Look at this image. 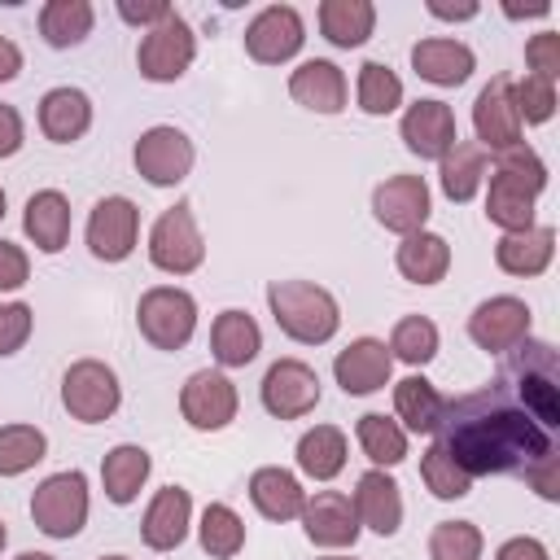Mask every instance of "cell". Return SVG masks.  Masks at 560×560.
Here are the masks:
<instances>
[{"mask_svg":"<svg viewBox=\"0 0 560 560\" xmlns=\"http://www.w3.org/2000/svg\"><path fill=\"white\" fill-rule=\"evenodd\" d=\"M486 188V219L499 232H525L534 228V206L547 188V162L521 140L503 153H494V171Z\"/></svg>","mask_w":560,"mask_h":560,"instance_id":"obj_2","label":"cell"},{"mask_svg":"<svg viewBox=\"0 0 560 560\" xmlns=\"http://www.w3.org/2000/svg\"><path fill=\"white\" fill-rule=\"evenodd\" d=\"M131 162H136L140 179H149L153 188H175V184L188 179V171L197 162V149L179 127L158 122V127L140 131V140L131 149Z\"/></svg>","mask_w":560,"mask_h":560,"instance_id":"obj_9","label":"cell"},{"mask_svg":"<svg viewBox=\"0 0 560 560\" xmlns=\"http://www.w3.org/2000/svg\"><path fill=\"white\" fill-rule=\"evenodd\" d=\"M481 529L472 521H438L429 534V560H481Z\"/></svg>","mask_w":560,"mask_h":560,"instance_id":"obj_42","label":"cell"},{"mask_svg":"<svg viewBox=\"0 0 560 560\" xmlns=\"http://www.w3.org/2000/svg\"><path fill=\"white\" fill-rule=\"evenodd\" d=\"M354 438H359L363 455L372 459V468H394V464L407 459V429L394 416H381V411L359 416Z\"/></svg>","mask_w":560,"mask_h":560,"instance_id":"obj_36","label":"cell"},{"mask_svg":"<svg viewBox=\"0 0 560 560\" xmlns=\"http://www.w3.org/2000/svg\"><path fill=\"white\" fill-rule=\"evenodd\" d=\"M136 241H140V210H136V201L118 197V192L101 197L92 206V214H88V249H92V258L122 262V258H131Z\"/></svg>","mask_w":560,"mask_h":560,"instance_id":"obj_14","label":"cell"},{"mask_svg":"<svg viewBox=\"0 0 560 560\" xmlns=\"http://www.w3.org/2000/svg\"><path fill=\"white\" fill-rule=\"evenodd\" d=\"M267 306H271L276 328L298 346H324L341 328L337 298L315 280H271L267 284Z\"/></svg>","mask_w":560,"mask_h":560,"instance_id":"obj_3","label":"cell"},{"mask_svg":"<svg viewBox=\"0 0 560 560\" xmlns=\"http://www.w3.org/2000/svg\"><path fill=\"white\" fill-rule=\"evenodd\" d=\"M4 542H9V529H4V521H0V547H4Z\"/></svg>","mask_w":560,"mask_h":560,"instance_id":"obj_55","label":"cell"},{"mask_svg":"<svg viewBox=\"0 0 560 560\" xmlns=\"http://www.w3.org/2000/svg\"><path fill=\"white\" fill-rule=\"evenodd\" d=\"M0 219H4V188H0Z\"/></svg>","mask_w":560,"mask_h":560,"instance_id":"obj_57","label":"cell"},{"mask_svg":"<svg viewBox=\"0 0 560 560\" xmlns=\"http://www.w3.org/2000/svg\"><path fill=\"white\" fill-rule=\"evenodd\" d=\"M512 101H516L521 127H525V122H547V118L556 114V83H547V79H538V74L512 79Z\"/></svg>","mask_w":560,"mask_h":560,"instance_id":"obj_43","label":"cell"},{"mask_svg":"<svg viewBox=\"0 0 560 560\" xmlns=\"http://www.w3.org/2000/svg\"><path fill=\"white\" fill-rule=\"evenodd\" d=\"M35 328V311L26 302H0V359L18 354L31 341Z\"/></svg>","mask_w":560,"mask_h":560,"instance_id":"obj_44","label":"cell"},{"mask_svg":"<svg viewBox=\"0 0 560 560\" xmlns=\"http://www.w3.org/2000/svg\"><path fill=\"white\" fill-rule=\"evenodd\" d=\"M197 538H201V551L210 560H232L245 547V521L228 503H206L201 525H197Z\"/></svg>","mask_w":560,"mask_h":560,"instance_id":"obj_37","label":"cell"},{"mask_svg":"<svg viewBox=\"0 0 560 560\" xmlns=\"http://www.w3.org/2000/svg\"><path fill=\"white\" fill-rule=\"evenodd\" d=\"M258 350H262V328H258V319L249 311L228 306V311L214 315L210 354H214L219 368H245V363L258 359Z\"/></svg>","mask_w":560,"mask_h":560,"instance_id":"obj_27","label":"cell"},{"mask_svg":"<svg viewBox=\"0 0 560 560\" xmlns=\"http://www.w3.org/2000/svg\"><path fill=\"white\" fill-rule=\"evenodd\" d=\"M249 503L267 516V521H298L302 516V508H306V490H302V481L289 472V468H280V464H267V468H254V477H249Z\"/></svg>","mask_w":560,"mask_h":560,"instance_id":"obj_29","label":"cell"},{"mask_svg":"<svg viewBox=\"0 0 560 560\" xmlns=\"http://www.w3.org/2000/svg\"><path fill=\"white\" fill-rule=\"evenodd\" d=\"M350 503H354L359 525H368L372 534L389 538V534L402 529V490H398V481H394L385 468H368V472L354 481Z\"/></svg>","mask_w":560,"mask_h":560,"instance_id":"obj_20","label":"cell"},{"mask_svg":"<svg viewBox=\"0 0 560 560\" xmlns=\"http://www.w3.org/2000/svg\"><path fill=\"white\" fill-rule=\"evenodd\" d=\"M302 529L315 547H328V551H341V547H354L359 538V516H354V503L350 494L341 490H315L306 494V508H302Z\"/></svg>","mask_w":560,"mask_h":560,"instance_id":"obj_18","label":"cell"},{"mask_svg":"<svg viewBox=\"0 0 560 560\" xmlns=\"http://www.w3.org/2000/svg\"><path fill=\"white\" fill-rule=\"evenodd\" d=\"M26 280H31V258H26V249L13 245V241H0V293L22 289Z\"/></svg>","mask_w":560,"mask_h":560,"instance_id":"obj_46","label":"cell"},{"mask_svg":"<svg viewBox=\"0 0 560 560\" xmlns=\"http://www.w3.org/2000/svg\"><path fill=\"white\" fill-rule=\"evenodd\" d=\"M525 66H529V74L556 83V74H560V35H556V31L529 35V44H525Z\"/></svg>","mask_w":560,"mask_h":560,"instance_id":"obj_45","label":"cell"},{"mask_svg":"<svg viewBox=\"0 0 560 560\" xmlns=\"http://www.w3.org/2000/svg\"><path fill=\"white\" fill-rule=\"evenodd\" d=\"M192 57H197V35H192V26L175 9L158 26L140 31V48H136L140 79H149V83H175V79H184V70L192 66Z\"/></svg>","mask_w":560,"mask_h":560,"instance_id":"obj_8","label":"cell"},{"mask_svg":"<svg viewBox=\"0 0 560 560\" xmlns=\"http://www.w3.org/2000/svg\"><path fill=\"white\" fill-rule=\"evenodd\" d=\"M236 407H241V394L232 385V376L214 372V368H201L184 381L179 389V416L197 429V433H219L236 420Z\"/></svg>","mask_w":560,"mask_h":560,"instance_id":"obj_11","label":"cell"},{"mask_svg":"<svg viewBox=\"0 0 560 560\" xmlns=\"http://www.w3.org/2000/svg\"><path fill=\"white\" fill-rule=\"evenodd\" d=\"M88 477L79 468H66V472H52L35 486L31 494V521L39 534L48 538H74L83 525H88Z\"/></svg>","mask_w":560,"mask_h":560,"instance_id":"obj_5","label":"cell"},{"mask_svg":"<svg viewBox=\"0 0 560 560\" xmlns=\"http://www.w3.org/2000/svg\"><path fill=\"white\" fill-rule=\"evenodd\" d=\"M411 70H416L424 83L459 88V83H468V74L477 70V57H472V48L459 44V39L429 35V39L411 44Z\"/></svg>","mask_w":560,"mask_h":560,"instance_id":"obj_23","label":"cell"},{"mask_svg":"<svg viewBox=\"0 0 560 560\" xmlns=\"http://www.w3.org/2000/svg\"><path fill=\"white\" fill-rule=\"evenodd\" d=\"M438 324L429 319V315H402L398 324H394V332H389V354L394 359H402L407 368H424V363H433V354H438Z\"/></svg>","mask_w":560,"mask_h":560,"instance_id":"obj_39","label":"cell"},{"mask_svg":"<svg viewBox=\"0 0 560 560\" xmlns=\"http://www.w3.org/2000/svg\"><path fill=\"white\" fill-rule=\"evenodd\" d=\"M503 13H508V18H547L551 4H525V9H521V4H503Z\"/></svg>","mask_w":560,"mask_h":560,"instance_id":"obj_53","label":"cell"},{"mask_svg":"<svg viewBox=\"0 0 560 560\" xmlns=\"http://www.w3.org/2000/svg\"><path fill=\"white\" fill-rule=\"evenodd\" d=\"M429 210H433V197H429V184L420 175H389L376 184L372 192V214L385 232H398V236H411L429 223Z\"/></svg>","mask_w":560,"mask_h":560,"instance_id":"obj_15","label":"cell"},{"mask_svg":"<svg viewBox=\"0 0 560 560\" xmlns=\"http://www.w3.org/2000/svg\"><path fill=\"white\" fill-rule=\"evenodd\" d=\"M22 232L39 254H61L70 241V201L61 188H39L26 197Z\"/></svg>","mask_w":560,"mask_h":560,"instance_id":"obj_25","label":"cell"},{"mask_svg":"<svg viewBox=\"0 0 560 560\" xmlns=\"http://www.w3.org/2000/svg\"><path fill=\"white\" fill-rule=\"evenodd\" d=\"M166 13H171L166 0H118V18H122L127 26H140V31L158 26Z\"/></svg>","mask_w":560,"mask_h":560,"instance_id":"obj_47","label":"cell"},{"mask_svg":"<svg viewBox=\"0 0 560 560\" xmlns=\"http://www.w3.org/2000/svg\"><path fill=\"white\" fill-rule=\"evenodd\" d=\"M394 262H398L402 280H411V284H438L451 271V245H446V236L420 228V232L402 236V245L394 249Z\"/></svg>","mask_w":560,"mask_h":560,"instance_id":"obj_32","label":"cell"},{"mask_svg":"<svg viewBox=\"0 0 560 560\" xmlns=\"http://www.w3.org/2000/svg\"><path fill=\"white\" fill-rule=\"evenodd\" d=\"M319 560H350V556H319Z\"/></svg>","mask_w":560,"mask_h":560,"instance_id":"obj_56","label":"cell"},{"mask_svg":"<svg viewBox=\"0 0 560 560\" xmlns=\"http://www.w3.org/2000/svg\"><path fill=\"white\" fill-rule=\"evenodd\" d=\"M13 560H57V556H48V551H22V556H13Z\"/></svg>","mask_w":560,"mask_h":560,"instance_id":"obj_54","label":"cell"},{"mask_svg":"<svg viewBox=\"0 0 560 560\" xmlns=\"http://www.w3.org/2000/svg\"><path fill=\"white\" fill-rule=\"evenodd\" d=\"M149 262L166 276H192L206 262V236L192 219L188 201H175L171 210H162L149 228Z\"/></svg>","mask_w":560,"mask_h":560,"instance_id":"obj_6","label":"cell"},{"mask_svg":"<svg viewBox=\"0 0 560 560\" xmlns=\"http://www.w3.org/2000/svg\"><path fill=\"white\" fill-rule=\"evenodd\" d=\"M18 70H22V48L9 35H0V83L18 79Z\"/></svg>","mask_w":560,"mask_h":560,"instance_id":"obj_52","label":"cell"},{"mask_svg":"<svg viewBox=\"0 0 560 560\" xmlns=\"http://www.w3.org/2000/svg\"><path fill=\"white\" fill-rule=\"evenodd\" d=\"M551 258H556V228H547V223H534L525 232H503L499 245H494L499 271L525 276V280L529 276H542L551 267Z\"/></svg>","mask_w":560,"mask_h":560,"instance_id":"obj_26","label":"cell"},{"mask_svg":"<svg viewBox=\"0 0 560 560\" xmlns=\"http://www.w3.org/2000/svg\"><path fill=\"white\" fill-rule=\"evenodd\" d=\"M96 9L88 0H48L39 9V35L48 48H74L92 35Z\"/></svg>","mask_w":560,"mask_h":560,"instance_id":"obj_35","label":"cell"},{"mask_svg":"<svg viewBox=\"0 0 560 560\" xmlns=\"http://www.w3.org/2000/svg\"><path fill=\"white\" fill-rule=\"evenodd\" d=\"M472 131H477V144L486 153H503V149L521 144V114H516V101H512V74H494L477 92Z\"/></svg>","mask_w":560,"mask_h":560,"instance_id":"obj_16","label":"cell"},{"mask_svg":"<svg viewBox=\"0 0 560 560\" xmlns=\"http://www.w3.org/2000/svg\"><path fill=\"white\" fill-rule=\"evenodd\" d=\"M494 560H551V551H547L538 538L516 534V538H508V542L494 551Z\"/></svg>","mask_w":560,"mask_h":560,"instance_id":"obj_50","label":"cell"},{"mask_svg":"<svg viewBox=\"0 0 560 560\" xmlns=\"http://www.w3.org/2000/svg\"><path fill=\"white\" fill-rule=\"evenodd\" d=\"M529 324H534V311L525 306V298L499 293V298H486V302L472 306L468 337L486 354H508V350H516L529 337Z\"/></svg>","mask_w":560,"mask_h":560,"instance_id":"obj_12","label":"cell"},{"mask_svg":"<svg viewBox=\"0 0 560 560\" xmlns=\"http://www.w3.org/2000/svg\"><path fill=\"white\" fill-rule=\"evenodd\" d=\"M258 398L267 416L276 420H302L319 407V372L302 359H276L258 385Z\"/></svg>","mask_w":560,"mask_h":560,"instance_id":"obj_10","label":"cell"},{"mask_svg":"<svg viewBox=\"0 0 560 560\" xmlns=\"http://www.w3.org/2000/svg\"><path fill=\"white\" fill-rule=\"evenodd\" d=\"M420 481L429 486L433 499H446V503H451V499H464V494L472 490V477H468V472H464L438 442L420 455Z\"/></svg>","mask_w":560,"mask_h":560,"instance_id":"obj_41","label":"cell"},{"mask_svg":"<svg viewBox=\"0 0 560 560\" xmlns=\"http://www.w3.org/2000/svg\"><path fill=\"white\" fill-rule=\"evenodd\" d=\"M424 9H429V18H442V22H468V18H477V13H481V4H477V0H464V4H442V0H429Z\"/></svg>","mask_w":560,"mask_h":560,"instance_id":"obj_51","label":"cell"},{"mask_svg":"<svg viewBox=\"0 0 560 560\" xmlns=\"http://www.w3.org/2000/svg\"><path fill=\"white\" fill-rule=\"evenodd\" d=\"M136 328L153 350H184L197 332V298L179 284H153L136 302Z\"/></svg>","mask_w":560,"mask_h":560,"instance_id":"obj_4","label":"cell"},{"mask_svg":"<svg viewBox=\"0 0 560 560\" xmlns=\"http://www.w3.org/2000/svg\"><path fill=\"white\" fill-rule=\"evenodd\" d=\"M48 455V438L39 424H4L0 429V477H22Z\"/></svg>","mask_w":560,"mask_h":560,"instance_id":"obj_40","label":"cell"},{"mask_svg":"<svg viewBox=\"0 0 560 560\" xmlns=\"http://www.w3.org/2000/svg\"><path fill=\"white\" fill-rule=\"evenodd\" d=\"M332 376L337 385L350 394V398H363V394H376L389 385L394 376V354L381 337H354L346 350H337L332 359Z\"/></svg>","mask_w":560,"mask_h":560,"instance_id":"obj_17","label":"cell"},{"mask_svg":"<svg viewBox=\"0 0 560 560\" xmlns=\"http://www.w3.org/2000/svg\"><path fill=\"white\" fill-rule=\"evenodd\" d=\"M302 44H306V22L293 4H267L245 26V52L258 66H284L302 52Z\"/></svg>","mask_w":560,"mask_h":560,"instance_id":"obj_13","label":"cell"},{"mask_svg":"<svg viewBox=\"0 0 560 560\" xmlns=\"http://www.w3.org/2000/svg\"><path fill=\"white\" fill-rule=\"evenodd\" d=\"M101 560H127V556H101Z\"/></svg>","mask_w":560,"mask_h":560,"instance_id":"obj_58","label":"cell"},{"mask_svg":"<svg viewBox=\"0 0 560 560\" xmlns=\"http://www.w3.org/2000/svg\"><path fill=\"white\" fill-rule=\"evenodd\" d=\"M188 525H192V494L184 486H162L144 508L140 538L153 551H175L188 538Z\"/></svg>","mask_w":560,"mask_h":560,"instance_id":"obj_21","label":"cell"},{"mask_svg":"<svg viewBox=\"0 0 560 560\" xmlns=\"http://www.w3.org/2000/svg\"><path fill=\"white\" fill-rule=\"evenodd\" d=\"M149 472H153L149 451L136 446V442H118V446L105 451V459H101V486H105V499L118 503V508L136 503L140 490H144V481H149Z\"/></svg>","mask_w":560,"mask_h":560,"instance_id":"obj_30","label":"cell"},{"mask_svg":"<svg viewBox=\"0 0 560 560\" xmlns=\"http://www.w3.org/2000/svg\"><path fill=\"white\" fill-rule=\"evenodd\" d=\"M354 101L363 114L385 118L402 105V79L385 66V61H363L359 66V83H354Z\"/></svg>","mask_w":560,"mask_h":560,"instance_id":"obj_38","label":"cell"},{"mask_svg":"<svg viewBox=\"0 0 560 560\" xmlns=\"http://www.w3.org/2000/svg\"><path fill=\"white\" fill-rule=\"evenodd\" d=\"M442 416H446V394L429 376L411 372L394 385V420L407 433H438Z\"/></svg>","mask_w":560,"mask_h":560,"instance_id":"obj_28","label":"cell"},{"mask_svg":"<svg viewBox=\"0 0 560 560\" xmlns=\"http://www.w3.org/2000/svg\"><path fill=\"white\" fill-rule=\"evenodd\" d=\"M398 136H402L407 153H416V158H424V162H438V158L459 140L451 105H446V101H433V96L407 105V114H402V122H398Z\"/></svg>","mask_w":560,"mask_h":560,"instance_id":"obj_19","label":"cell"},{"mask_svg":"<svg viewBox=\"0 0 560 560\" xmlns=\"http://www.w3.org/2000/svg\"><path fill=\"white\" fill-rule=\"evenodd\" d=\"M61 407L79 424H101L122 407L118 372L101 359H74L61 376Z\"/></svg>","mask_w":560,"mask_h":560,"instance_id":"obj_7","label":"cell"},{"mask_svg":"<svg viewBox=\"0 0 560 560\" xmlns=\"http://www.w3.org/2000/svg\"><path fill=\"white\" fill-rule=\"evenodd\" d=\"M438 446L468 477L525 472L556 451L551 433L538 420H529L516 407V398L503 394V385H490L481 394L446 402V416L438 424Z\"/></svg>","mask_w":560,"mask_h":560,"instance_id":"obj_1","label":"cell"},{"mask_svg":"<svg viewBox=\"0 0 560 560\" xmlns=\"http://www.w3.org/2000/svg\"><path fill=\"white\" fill-rule=\"evenodd\" d=\"M346 74L328 57H311L289 74V96L311 114H341L346 109Z\"/></svg>","mask_w":560,"mask_h":560,"instance_id":"obj_22","label":"cell"},{"mask_svg":"<svg viewBox=\"0 0 560 560\" xmlns=\"http://www.w3.org/2000/svg\"><path fill=\"white\" fill-rule=\"evenodd\" d=\"M26 140V127H22V114L13 105H0V158H13Z\"/></svg>","mask_w":560,"mask_h":560,"instance_id":"obj_49","label":"cell"},{"mask_svg":"<svg viewBox=\"0 0 560 560\" xmlns=\"http://www.w3.org/2000/svg\"><path fill=\"white\" fill-rule=\"evenodd\" d=\"M376 31V4L372 0H324L319 4V35L337 48H359Z\"/></svg>","mask_w":560,"mask_h":560,"instance_id":"obj_33","label":"cell"},{"mask_svg":"<svg viewBox=\"0 0 560 560\" xmlns=\"http://www.w3.org/2000/svg\"><path fill=\"white\" fill-rule=\"evenodd\" d=\"M556 468H560V459H556V451L547 455V459H538L534 468H525V481L547 499V503H556L560 499V477H556Z\"/></svg>","mask_w":560,"mask_h":560,"instance_id":"obj_48","label":"cell"},{"mask_svg":"<svg viewBox=\"0 0 560 560\" xmlns=\"http://www.w3.org/2000/svg\"><path fill=\"white\" fill-rule=\"evenodd\" d=\"M346 455H350V446L337 424H315L298 438V468L311 481H332L346 468Z\"/></svg>","mask_w":560,"mask_h":560,"instance_id":"obj_34","label":"cell"},{"mask_svg":"<svg viewBox=\"0 0 560 560\" xmlns=\"http://www.w3.org/2000/svg\"><path fill=\"white\" fill-rule=\"evenodd\" d=\"M486 149L477 144V140H455L442 158H438V184H442V192L455 201V206H464V201H472L477 192H481V184H486Z\"/></svg>","mask_w":560,"mask_h":560,"instance_id":"obj_31","label":"cell"},{"mask_svg":"<svg viewBox=\"0 0 560 560\" xmlns=\"http://www.w3.org/2000/svg\"><path fill=\"white\" fill-rule=\"evenodd\" d=\"M92 127V101L83 88H48L39 96V131L52 140V144H74L83 140Z\"/></svg>","mask_w":560,"mask_h":560,"instance_id":"obj_24","label":"cell"}]
</instances>
